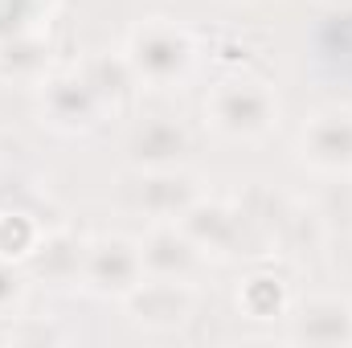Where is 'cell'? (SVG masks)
I'll return each mask as SVG.
<instances>
[{"instance_id": "6da1fadb", "label": "cell", "mask_w": 352, "mask_h": 348, "mask_svg": "<svg viewBox=\"0 0 352 348\" xmlns=\"http://www.w3.org/2000/svg\"><path fill=\"white\" fill-rule=\"evenodd\" d=\"M205 119L230 140H254L274 127L278 98L258 78H230L205 98Z\"/></svg>"}, {"instance_id": "7a4b0ae2", "label": "cell", "mask_w": 352, "mask_h": 348, "mask_svg": "<svg viewBox=\"0 0 352 348\" xmlns=\"http://www.w3.org/2000/svg\"><path fill=\"white\" fill-rule=\"evenodd\" d=\"M127 66L140 83H152V87L184 83L192 70V37L168 21L140 25L127 45Z\"/></svg>"}, {"instance_id": "3957f363", "label": "cell", "mask_w": 352, "mask_h": 348, "mask_svg": "<svg viewBox=\"0 0 352 348\" xmlns=\"http://www.w3.org/2000/svg\"><path fill=\"white\" fill-rule=\"evenodd\" d=\"M144 254H140V242H127V238H98L82 254V279L94 295H115V299H127L140 283H144Z\"/></svg>"}, {"instance_id": "277c9868", "label": "cell", "mask_w": 352, "mask_h": 348, "mask_svg": "<svg viewBox=\"0 0 352 348\" xmlns=\"http://www.w3.org/2000/svg\"><path fill=\"white\" fill-rule=\"evenodd\" d=\"M140 254H144V270H148L152 279L188 283V279L205 266V250H201L176 221H152L148 238H140Z\"/></svg>"}, {"instance_id": "5b68a950", "label": "cell", "mask_w": 352, "mask_h": 348, "mask_svg": "<svg viewBox=\"0 0 352 348\" xmlns=\"http://www.w3.org/2000/svg\"><path fill=\"white\" fill-rule=\"evenodd\" d=\"M127 312H131L135 324H144L152 332H168V328L188 320V312H192V287L176 283V279H144L127 295Z\"/></svg>"}, {"instance_id": "8992f818", "label": "cell", "mask_w": 352, "mask_h": 348, "mask_svg": "<svg viewBox=\"0 0 352 348\" xmlns=\"http://www.w3.org/2000/svg\"><path fill=\"white\" fill-rule=\"evenodd\" d=\"M299 152L320 173H349L352 168V111H320L303 127Z\"/></svg>"}, {"instance_id": "52a82bcc", "label": "cell", "mask_w": 352, "mask_h": 348, "mask_svg": "<svg viewBox=\"0 0 352 348\" xmlns=\"http://www.w3.org/2000/svg\"><path fill=\"white\" fill-rule=\"evenodd\" d=\"M201 201V188L188 173L168 168H148L135 184V205L152 217V221H180L192 205Z\"/></svg>"}, {"instance_id": "ba28073f", "label": "cell", "mask_w": 352, "mask_h": 348, "mask_svg": "<svg viewBox=\"0 0 352 348\" xmlns=\"http://www.w3.org/2000/svg\"><path fill=\"white\" fill-rule=\"evenodd\" d=\"M295 340H311V345H336L352 340V307L344 299H307L295 316Z\"/></svg>"}, {"instance_id": "9c48e42d", "label": "cell", "mask_w": 352, "mask_h": 348, "mask_svg": "<svg viewBox=\"0 0 352 348\" xmlns=\"http://www.w3.org/2000/svg\"><path fill=\"white\" fill-rule=\"evenodd\" d=\"M184 152V131L173 119H144L135 131H131V160L144 164V168H168L173 160H180Z\"/></svg>"}, {"instance_id": "30bf717a", "label": "cell", "mask_w": 352, "mask_h": 348, "mask_svg": "<svg viewBox=\"0 0 352 348\" xmlns=\"http://www.w3.org/2000/svg\"><path fill=\"white\" fill-rule=\"evenodd\" d=\"M21 299H25V279H21V270H12V262L0 259V320H4L8 312H16Z\"/></svg>"}]
</instances>
